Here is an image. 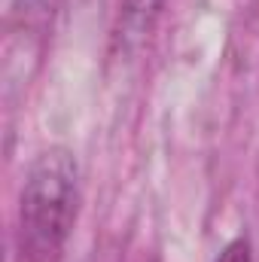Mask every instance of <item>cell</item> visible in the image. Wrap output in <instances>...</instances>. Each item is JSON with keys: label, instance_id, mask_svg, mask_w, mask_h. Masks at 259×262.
<instances>
[{"label": "cell", "instance_id": "obj_1", "mask_svg": "<svg viewBox=\"0 0 259 262\" xmlns=\"http://www.w3.org/2000/svg\"><path fill=\"white\" fill-rule=\"evenodd\" d=\"M79 168L73 152L52 146L34 159L21 189L18 241L28 262H55L76 223Z\"/></svg>", "mask_w": 259, "mask_h": 262}, {"label": "cell", "instance_id": "obj_3", "mask_svg": "<svg viewBox=\"0 0 259 262\" xmlns=\"http://www.w3.org/2000/svg\"><path fill=\"white\" fill-rule=\"evenodd\" d=\"M217 262H253V256H250V241L247 238H235L232 244H226V250L217 256Z\"/></svg>", "mask_w": 259, "mask_h": 262}, {"label": "cell", "instance_id": "obj_2", "mask_svg": "<svg viewBox=\"0 0 259 262\" xmlns=\"http://www.w3.org/2000/svg\"><path fill=\"white\" fill-rule=\"evenodd\" d=\"M162 3H165V0H122L116 40H119L122 46H137V43L149 34V28H153L156 15H159V9H162Z\"/></svg>", "mask_w": 259, "mask_h": 262}]
</instances>
